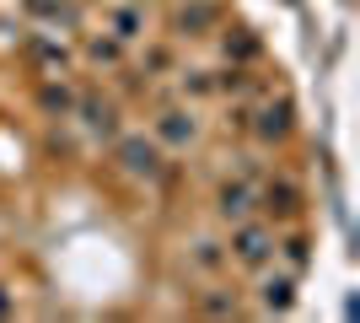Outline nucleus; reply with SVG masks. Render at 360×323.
<instances>
[{
    "label": "nucleus",
    "mask_w": 360,
    "mask_h": 323,
    "mask_svg": "<svg viewBox=\"0 0 360 323\" xmlns=\"http://www.w3.org/2000/svg\"><path fill=\"white\" fill-rule=\"evenodd\" d=\"M91 54H97V60H119V44H103V38H97V44H91Z\"/></svg>",
    "instance_id": "obj_14"
},
{
    "label": "nucleus",
    "mask_w": 360,
    "mask_h": 323,
    "mask_svg": "<svg viewBox=\"0 0 360 323\" xmlns=\"http://www.w3.org/2000/svg\"><path fill=\"white\" fill-rule=\"evenodd\" d=\"M86 124H91V129H113V108H103V103H86Z\"/></svg>",
    "instance_id": "obj_9"
},
{
    "label": "nucleus",
    "mask_w": 360,
    "mask_h": 323,
    "mask_svg": "<svg viewBox=\"0 0 360 323\" xmlns=\"http://www.w3.org/2000/svg\"><path fill=\"white\" fill-rule=\"evenodd\" d=\"M156 135H162V140H172V146H188V140H194L199 129H194V119H188V113H162Z\"/></svg>",
    "instance_id": "obj_6"
},
{
    "label": "nucleus",
    "mask_w": 360,
    "mask_h": 323,
    "mask_svg": "<svg viewBox=\"0 0 360 323\" xmlns=\"http://www.w3.org/2000/svg\"><path fill=\"white\" fill-rule=\"evenodd\" d=\"M113 27H119V38H140V11H119Z\"/></svg>",
    "instance_id": "obj_10"
},
{
    "label": "nucleus",
    "mask_w": 360,
    "mask_h": 323,
    "mask_svg": "<svg viewBox=\"0 0 360 323\" xmlns=\"http://www.w3.org/2000/svg\"><path fill=\"white\" fill-rule=\"evenodd\" d=\"M6 312H11V296H6V286H0V318H6Z\"/></svg>",
    "instance_id": "obj_15"
},
{
    "label": "nucleus",
    "mask_w": 360,
    "mask_h": 323,
    "mask_svg": "<svg viewBox=\"0 0 360 323\" xmlns=\"http://www.w3.org/2000/svg\"><path fill=\"white\" fill-rule=\"evenodd\" d=\"M44 103L49 108H65V103H70V92H65V87H44Z\"/></svg>",
    "instance_id": "obj_13"
},
{
    "label": "nucleus",
    "mask_w": 360,
    "mask_h": 323,
    "mask_svg": "<svg viewBox=\"0 0 360 323\" xmlns=\"http://www.w3.org/2000/svg\"><path fill=\"white\" fill-rule=\"evenodd\" d=\"M205 312H215V318H226V312H237V302H226V296H210V302H205Z\"/></svg>",
    "instance_id": "obj_12"
},
{
    "label": "nucleus",
    "mask_w": 360,
    "mask_h": 323,
    "mask_svg": "<svg viewBox=\"0 0 360 323\" xmlns=\"http://www.w3.org/2000/svg\"><path fill=\"white\" fill-rule=\"evenodd\" d=\"M194 264H199V270H215V264H221V253H215V243H199Z\"/></svg>",
    "instance_id": "obj_11"
},
{
    "label": "nucleus",
    "mask_w": 360,
    "mask_h": 323,
    "mask_svg": "<svg viewBox=\"0 0 360 323\" xmlns=\"http://www.w3.org/2000/svg\"><path fill=\"white\" fill-rule=\"evenodd\" d=\"M119 167L129 172V178H162V151L150 146V140H140V135H129V140H119Z\"/></svg>",
    "instance_id": "obj_2"
},
{
    "label": "nucleus",
    "mask_w": 360,
    "mask_h": 323,
    "mask_svg": "<svg viewBox=\"0 0 360 323\" xmlns=\"http://www.w3.org/2000/svg\"><path fill=\"white\" fill-rule=\"evenodd\" d=\"M231 253H237V264H248V270H264L269 253H274L269 227H258V221H237V232H231Z\"/></svg>",
    "instance_id": "obj_1"
},
{
    "label": "nucleus",
    "mask_w": 360,
    "mask_h": 323,
    "mask_svg": "<svg viewBox=\"0 0 360 323\" xmlns=\"http://www.w3.org/2000/svg\"><path fill=\"white\" fill-rule=\"evenodd\" d=\"M210 22H215V6H210V0H194V6H183V16H178L183 32H205Z\"/></svg>",
    "instance_id": "obj_7"
},
{
    "label": "nucleus",
    "mask_w": 360,
    "mask_h": 323,
    "mask_svg": "<svg viewBox=\"0 0 360 323\" xmlns=\"http://www.w3.org/2000/svg\"><path fill=\"white\" fill-rule=\"evenodd\" d=\"M215 210H221L226 221H248V210H253V194H248V184H226Z\"/></svg>",
    "instance_id": "obj_4"
},
{
    "label": "nucleus",
    "mask_w": 360,
    "mask_h": 323,
    "mask_svg": "<svg viewBox=\"0 0 360 323\" xmlns=\"http://www.w3.org/2000/svg\"><path fill=\"white\" fill-rule=\"evenodd\" d=\"M264 200H269L274 215H296V210H301V194H296L290 184H269V194H264Z\"/></svg>",
    "instance_id": "obj_8"
},
{
    "label": "nucleus",
    "mask_w": 360,
    "mask_h": 323,
    "mask_svg": "<svg viewBox=\"0 0 360 323\" xmlns=\"http://www.w3.org/2000/svg\"><path fill=\"white\" fill-rule=\"evenodd\" d=\"M253 129H258L264 140H285V135H290V103H285V97H280V103H269L264 113H258Z\"/></svg>",
    "instance_id": "obj_3"
},
{
    "label": "nucleus",
    "mask_w": 360,
    "mask_h": 323,
    "mask_svg": "<svg viewBox=\"0 0 360 323\" xmlns=\"http://www.w3.org/2000/svg\"><path fill=\"white\" fill-rule=\"evenodd\" d=\"M290 302H296V280H290V275L264 280V308H269V312H290Z\"/></svg>",
    "instance_id": "obj_5"
}]
</instances>
